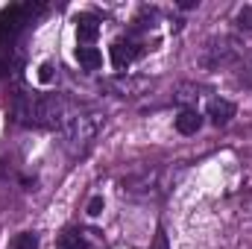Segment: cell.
Instances as JSON below:
<instances>
[{
  "label": "cell",
  "mask_w": 252,
  "mask_h": 249,
  "mask_svg": "<svg viewBox=\"0 0 252 249\" xmlns=\"http://www.w3.org/2000/svg\"><path fill=\"white\" fill-rule=\"evenodd\" d=\"M50 70H53V67H50V64H44V67H41V79H44V82H50V76H53V73H50Z\"/></svg>",
  "instance_id": "cell-17"
},
{
  "label": "cell",
  "mask_w": 252,
  "mask_h": 249,
  "mask_svg": "<svg viewBox=\"0 0 252 249\" xmlns=\"http://www.w3.org/2000/svg\"><path fill=\"white\" fill-rule=\"evenodd\" d=\"M138 53H141L138 44H132V41H115V44H112V64H115L118 70H124V67H129V64L135 62Z\"/></svg>",
  "instance_id": "cell-4"
},
{
  "label": "cell",
  "mask_w": 252,
  "mask_h": 249,
  "mask_svg": "<svg viewBox=\"0 0 252 249\" xmlns=\"http://www.w3.org/2000/svg\"><path fill=\"white\" fill-rule=\"evenodd\" d=\"M76 62L82 64L85 70H97V67L103 64V56H100L97 47H79V50H76Z\"/></svg>",
  "instance_id": "cell-8"
},
{
  "label": "cell",
  "mask_w": 252,
  "mask_h": 249,
  "mask_svg": "<svg viewBox=\"0 0 252 249\" xmlns=\"http://www.w3.org/2000/svg\"><path fill=\"white\" fill-rule=\"evenodd\" d=\"M235 56H238V41H235V38H220V41H211V44L205 47L202 64H208V67L229 64Z\"/></svg>",
  "instance_id": "cell-3"
},
{
  "label": "cell",
  "mask_w": 252,
  "mask_h": 249,
  "mask_svg": "<svg viewBox=\"0 0 252 249\" xmlns=\"http://www.w3.org/2000/svg\"><path fill=\"white\" fill-rule=\"evenodd\" d=\"M103 126V118L94 115V112H82V115H67L62 121V138H64V147L76 156L82 150L91 147V141L97 138Z\"/></svg>",
  "instance_id": "cell-2"
},
{
  "label": "cell",
  "mask_w": 252,
  "mask_h": 249,
  "mask_svg": "<svg viewBox=\"0 0 252 249\" xmlns=\"http://www.w3.org/2000/svg\"><path fill=\"white\" fill-rule=\"evenodd\" d=\"M153 249H167V238H164V232H158L156 235V247Z\"/></svg>",
  "instance_id": "cell-16"
},
{
  "label": "cell",
  "mask_w": 252,
  "mask_h": 249,
  "mask_svg": "<svg viewBox=\"0 0 252 249\" xmlns=\"http://www.w3.org/2000/svg\"><path fill=\"white\" fill-rule=\"evenodd\" d=\"M196 100H199V91L193 85H182L176 94V103H196Z\"/></svg>",
  "instance_id": "cell-13"
},
{
  "label": "cell",
  "mask_w": 252,
  "mask_h": 249,
  "mask_svg": "<svg viewBox=\"0 0 252 249\" xmlns=\"http://www.w3.org/2000/svg\"><path fill=\"white\" fill-rule=\"evenodd\" d=\"M100 211H103V196H94V199L88 202V214H91V217H97Z\"/></svg>",
  "instance_id": "cell-15"
},
{
  "label": "cell",
  "mask_w": 252,
  "mask_h": 249,
  "mask_svg": "<svg viewBox=\"0 0 252 249\" xmlns=\"http://www.w3.org/2000/svg\"><path fill=\"white\" fill-rule=\"evenodd\" d=\"M199 126H202V118H199L193 109L179 112V118H176V129H179L182 135H196V132H199Z\"/></svg>",
  "instance_id": "cell-7"
},
{
  "label": "cell",
  "mask_w": 252,
  "mask_h": 249,
  "mask_svg": "<svg viewBox=\"0 0 252 249\" xmlns=\"http://www.w3.org/2000/svg\"><path fill=\"white\" fill-rule=\"evenodd\" d=\"M238 27L241 30H252V9H241V15H238Z\"/></svg>",
  "instance_id": "cell-14"
},
{
  "label": "cell",
  "mask_w": 252,
  "mask_h": 249,
  "mask_svg": "<svg viewBox=\"0 0 252 249\" xmlns=\"http://www.w3.org/2000/svg\"><path fill=\"white\" fill-rule=\"evenodd\" d=\"M97 32H100V24H97V18L94 15H79L76 18V38L79 41H94L97 38Z\"/></svg>",
  "instance_id": "cell-6"
},
{
  "label": "cell",
  "mask_w": 252,
  "mask_h": 249,
  "mask_svg": "<svg viewBox=\"0 0 252 249\" xmlns=\"http://www.w3.org/2000/svg\"><path fill=\"white\" fill-rule=\"evenodd\" d=\"M208 118L214 126H226L235 118V103L232 100H211L208 103Z\"/></svg>",
  "instance_id": "cell-5"
},
{
  "label": "cell",
  "mask_w": 252,
  "mask_h": 249,
  "mask_svg": "<svg viewBox=\"0 0 252 249\" xmlns=\"http://www.w3.org/2000/svg\"><path fill=\"white\" fill-rule=\"evenodd\" d=\"M153 182H156V170H153V173H150V170H144L141 176H129V179H124V187L135 193V190H147Z\"/></svg>",
  "instance_id": "cell-9"
},
{
  "label": "cell",
  "mask_w": 252,
  "mask_h": 249,
  "mask_svg": "<svg viewBox=\"0 0 252 249\" xmlns=\"http://www.w3.org/2000/svg\"><path fill=\"white\" fill-rule=\"evenodd\" d=\"M59 247L62 249H88V244H85V238L76 229H67L62 235V241H59Z\"/></svg>",
  "instance_id": "cell-10"
},
{
  "label": "cell",
  "mask_w": 252,
  "mask_h": 249,
  "mask_svg": "<svg viewBox=\"0 0 252 249\" xmlns=\"http://www.w3.org/2000/svg\"><path fill=\"white\" fill-rule=\"evenodd\" d=\"M12 249H38V238L32 232H21V235H15Z\"/></svg>",
  "instance_id": "cell-12"
},
{
  "label": "cell",
  "mask_w": 252,
  "mask_h": 249,
  "mask_svg": "<svg viewBox=\"0 0 252 249\" xmlns=\"http://www.w3.org/2000/svg\"><path fill=\"white\" fill-rule=\"evenodd\" d=\"M141 85H144V82H135V79H118V82H106V88H112V91H121V97L135 94Z\"/></svg>",
  "instance_id": "cell-11"
},
{
  "label": "cell",
  "mask_w": 252,
  "mask_h": 249,
  "mask_svg": "<svg viewBox=\"0 0 252 249\" xmlns=\"http://www.w3.org/2000/svg\"><path fill=\"white\" fill-rule=\"evenodd\" d=\"M15 118L24 126H56L64 121V100L62 97H35L27 94L15 106Z\"/></svg>",
  "instance_id": "cell-1"
}]
</instances>
